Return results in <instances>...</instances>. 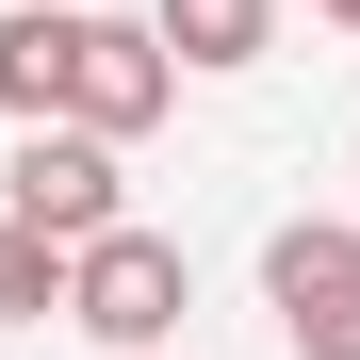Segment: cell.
I'll return each mask as SVG.
<instances>
[{"label":"cell","mask_w":360,"mask_h":360,"mask_svg":"<svg viewBox=\"0 0 360 360\" xmlns=\"http://www.w3.org/2000/svg\"><path fill=\"white\" fill-rule=\"evenodd\" d=\"M0 213L33 229V246H98V229H131V197H115V148L98 131H17V180H0Z\"/></svg>","instance_id":"3957f363"},{"label":"cell","mask_w":360,"mask_h":360,"mask_svg":"<svg viewBox=\"0 0 360 360\" xmlns=\"http://www.w3.org/2000/svg\"><path fill=\"white\" fill-rule=\"evenodd\" d=\"M148 49L164 66H262L278 49V0H148Z\"/></svg>","instance_id":"8992f818"},{"label":"cell","mask_w":360,"mask_h":360,"mask_svg":"<svg viewBox=\"0 0 360 360\" xmlns=\"http://www.w3.org/2000/svg\"><path fill=\"white\" fill-rule=\"evenodd\" d=\"M66 33H82V0H17V17H0V115H17V131L66 115Z\"/></svg>","instance_id":"5b68a950"},{"label":"cell","mask_w":360,"mask_h":360,"mask_svg":"<svg viewBox=\"0 0 360 360\" xmlns=\"http://www.w3.org/2000/svg\"><path fill=\"white\" fill-rule=\"evenodd\" d=\"M180 311H197V262L164 246V229H98V246H66V328L115 344V360H164Z\"/></svg>","instance_id":"6da1fadb"},{"label":"cell","mask_w":360,"mask_h":360,"mask_svg":"<svg viewBox=\"0 0 360 360\" xmlns=\"http://www.w3.org/2000/svg\"><path fill=\"white\" fill-rule=\"evenodd\" d=\"M164 98H180V66H164V49H148L131 17H82V33H66V131L131 148V131H148Z\"/></svg>","instance_id":"277c9868"},{"label":"cell","mask_w":360,"mask_h":360,"mask_svg":"<svg viewBox=\"0 0 360 360\" xmlns=\"http://www.w3.org/2000/svg\"><path fill=\"white\" fill-rule=\"evenodd\" d=\"M311 17H344V33H360V0H311Z\"/></svg>","instance_id":"ba28073f"},{"label":"cell","mask_w":360,"mask_h":360,"mask_svg":"<svg viewBox=\"0 0 360 360\" xmlns=\"http://www.w3.org/2000/svg\"><path fill=\"white\" fill-rule=\"evenodd\" d=\"M49 311H66V246H33L0 213V328H49Z\"/></svg>","instance_id":"52a82bcc"},{"label":"cell","mask_w":360,"mask_h":360,"mask_svg":"<svg viewBox=\"0 0 360 360\" xmlns=\"http://www.w3.org/2000/svg\"><path fill=\"white\" fill-rule=\"evenodd\" d=\"M262 311H278L295 360H360V229L344 213H295L262 246Z\"/></svg>","instance_id":"7a4b0ae2"}]
</instances>
